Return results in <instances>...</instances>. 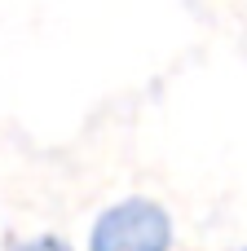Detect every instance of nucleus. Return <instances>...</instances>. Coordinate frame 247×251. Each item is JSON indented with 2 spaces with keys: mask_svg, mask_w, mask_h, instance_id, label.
<instances>
[{
  "mask_svg": "<svg viewBox=\"0 0 247 251\" xmlns=\"http://www.w3.org/2000/svg\"><path fill=\"white\" fill-rule=\"evenodd\" d=\"M177 225L159 199L133 194L93 216L88 247L84 251H172Z\"/></svg>",
  "mask_w": 247,
  "mask_h": 251,
  "instance_id": "1",
  "label": "nucleus"
},
{
  "mask_svg": "<svg viewBox=\"0 0 247 251\" xmlns=\"http://www.w3.org/2000/svg\"><path fill=\"white\" fill-rule=\"evenodd\" d=\"M13 251H75L62 234H31V238H18Z\"/></svg>",
  "mask_w": 247,
  "mask_h": 251,
  "instance_id": "2",
  "label": "nucleus"
},
{
  "mask_svg": "<svg viewBox=\"0 0 247 251\" xmlns=\"http://www.w3.org/2000/svg\"><path fill=\"white\" fill-rule=\"evenodd\" d=\"M239 251H247V247H239Z\"/></svg>",
  "mask_w": 247,
  "mask_h": 251,
  "instance_id": "3",
  "label": "nucleus"
}]
</instances>
